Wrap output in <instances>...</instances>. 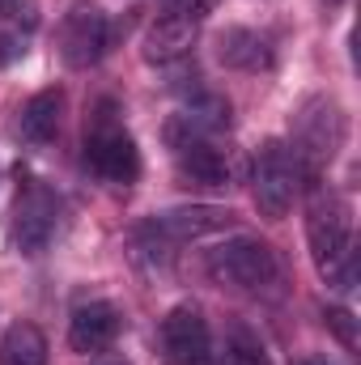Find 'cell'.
<instances>
[{"instance_id":"6da1fadb","label":"cell","mask_w":361,"mask_h":365,"mask_svg":"<svg viewBox=\"0 0 361 365\" xmlns=\"http://www.w3.org/2000/svg\"><path fill=\"white\" fill-rule=\"evenodd\" d=\"M306 238H310V255L315 268L327 284H336L340 293L353 289L357 259H353V221H349V204L323 187L310 182V200H306Z\"/></svg>"},{"instance_id":"7a4b0ae2","label":"cell","mask_w":361,"mask_h":365,"mask_svg":"<svg viewBox=\"0 0 361 365\" xmlns=\"http://www.w3.org/2000/svg\"><path fill=\"white\" fill-rule=\"evenodd\" d=\"M86 166L111 187H132L141 179V153L132 132L119 123L115 102H98L86 119Z\"/></svg>"},{"instance_id":"3957f363","label":"cell","mask_w":361,"mask_h":365,"mask_svg":"<svg viewBox=\"0 0 361 365\" xmlns=\"http://www.w3.org/2000/svg\"><path fill=\"white\" fill-rule=\"evenodd\" d=\"M345 140V119H340V106L332 98H306L302 110L293 115V162H298V175H306V187L319 182V170L336 158Z\"/></svg>"},{"instance_id":"277c9868","label":"cell","mask_w":361,"mask_h":365,"mask_svg":"<svg viewBox=\"0 0 361 365\" xmlns=\"http://www.w3.org/2000/svg\"><path fill=\"white\" fill-rule=\"evenodd\" d=\"M204 268L217 284H230V289H243V293H268L280 280V264H276L272 247L251 238V234H238V238L213 247Z\"/></svg>"},{"instance_id":"5b68a950","label":"cell","mask_w":361,"mask_h":365,"mask_svg":"<svg viewBox=\"0 0 361 365\" xmlns=\"http://www.w3.org/2000/svg\"><path fill=\"white\" fill-rule=\"evenodd\" d=\"M166 145L175 153L179 179L191 187H225L230 182V158L217 149V140L200 128H191L183 115L166 123Z\"/></svg>"},{"instance_id":"8992f818","label":"cell","mask_w":361,"mask_h":365,"mask_svg":"<svg viewBox=\"0 0 361 365\" xmlns=\"http://www.w3.org/2000/svg\"><path fill=\"white\" fill-rule=\"evenodd\" d=\"M302 187V175H298V162L289 153L285 140H264L255 162H251V191H255V208L268 217V221H280L289 208H293V195Z\"/></svg>"},{"instance_id":"52a82bcc","label":"cell","mask_w":361,"mask_h":365,"mask_svg":"<svg viewBox=\"0 0 361 365\" xmlns=\"http://www.w3.org/2000/svg\"><path fill=\"white\" fill-rule=\"evenodd\" d=\"M56 225H60L56 191L39 179H26L17 187V204H13V247L21 255H43L47 242L56 238Z\"/></svg>"},{"instance_id":"ba28073f","label":"cell","mask_w":361,"mask_h":365,"mask_svg":"<svg viewBox=\"0 0 361 365\" xmlns=\"http://www.w3.org/2000/svg\"><path fill=\"white\" fill-rule=\"evenodd\" d=\"M111 47V21L93 0H77L60 21V60L68 68H93Z\"/></svg>"},{"instance_id":"9c48e42d","label":"cell","mask_w":361,"mask_h":365,"mask_svg":"<svg viewBox=\"0 0 361 365\" xmlns=\"http://www.w3.org/2000/svg\"><path fill=\"white\" fill-rule=\"evenodd\" d=\"M158 344H162L166 365H208V357H213V331H208L204 310L191 306V302L175 306L162 319V327H158Z\"/></svg>"},{"instance_id":"30bf717a","label":"cell","mask_w":361,"mask_h":365,"mask_svg":"<svg viewBox=\"0 0 361 365\" xmlns=\"http://www.w3.org/2000/svg\"><path fill=\"white\" fill-rule=\"evenodd\" d=\"M166 247H183V242H195V238H208V234H221L234 225V212L230 208H217V204H187V208H171L153 221H145Z\"/></svg>"},{"instance_id":"8fae6325","label":"cell","mask_w":361,"mask_h":365,"mask_svg":"<svg viewBox=\"0 0 361 365\" xmlns=\"http://www.w3.org/2000/svg\"><path fill=\"white\" fill-rule=\"evenodd\" d=\"M119 327H123L119 310L111 302L93 297V302H81L73 310V319H68V344H73V353H86L90 357V353H102V349L115 344Z\"/></svg>"},{"instance_id":"7c38bea8","label":"cell","mask_w":361,"mask_h":365,"mask_svg":"<svg viewBox=\"0 0 361 365\" xmlns=\"http://www.w3.org/2000/svg\"><path fill=\"white\" fill-rule=\"evenodd\" d=\"M217 60L234 73H268L276 51L260 30H247V26H230L217 34Z\"/></svg>"},{"instance_id":"4fadbf2b","label":"cell","mask_w":361,"mask_h":365,"mask_svg":"<svg viewBox=\"0 0 361 365\" xmlns=\"http://www.w3.org/2000/svg\"><path fill=\"white\" fill-rule=\"evenodd\" d=\"M191 43H195V21H183V17H171V13H166V17H158V21L149 26V34H145V60L158 64V68L179 64V60H187Z\"/></svg>"},{"instance_id":"5bb4252c","label":"cell","mask_w":361,"mask_h":365,"mask_svg":"<svg viewBox=\"0 0 361 365\" xmlns=\"http://www.w3.org/2000/svg\"><path fill=\"white\" fill-rule=\"evenodd\" d=\"M60 119H64V93L60 90H39L26 106H21V136L30 145H51L60 136Z\"/></svg>"},{"instance_id":"9a60e30c","label":"cell","mask_w":361,"mask_h":365,"mask_svg":"<svg viewBox=\"0 0 361 365\" xmlns=\"http://www.w3.org/2000/svg\"><path fill=\"white\" fill-rule=\"evenodd\" d=\"M0 365H47V336L34 323H13L0 336Z\"/></svg>"},{"instance_id":"2e32d148","label":"cell","mask_w":361,"mask_h":365,"mask_svg":"<svg viewBox=\"0 0 361 365\" xmlns=\"http://www.w3.org/2000/svg\"><path fill=\"white\" fill-rule=\"evenodd\" d=\"M217 365H272L268 349L260 340V331H251L247 323H230L225 344L217 353Z\"/></svg>"},{"instance_id":"e0dca14e","label":"cell","mask_w":361,"mask_h":365,"mask_svg":"<svg viewBox=\"0 0 361 365\" xmlns=\"http://www.w3.org/2000/svg\"><path fill=\"white\" fill-rule=\"evenodd\" d=\"M323 323L336 331V340H340L349 353H357V319H353V310H345V306H327V310H323Z\"/></svg>"},{"instance_id":"ac0fdd59","label":"cell","mask_w":361,"mask_h":365,"mask_svg":"<svg viewBox=\"0 0 361 365\" xmlns=\"http://www.w3.org/2000/svg\"><path fill=\"white\" fill-rule=\"evenodd\" d=\"M217 9V0H166V13L183 17V21H204Z\"/></svg>"},{"instance_id":"d6986e66","label":"cell","mask_w":361,"mask_h":365,"mask_svg":"<svg viewBox=\"0 0 361 365\" xmlns=\"http://www.w3.org/2000/svg\"><path fill=\"white\" fill-rule=\"evenodd\" d=\"M34 17V4L30 0H0V17Z\"/></svg>"},{"instance_id":"ffe728a7","label":"cell","mask_w":361,"mask_h":365,"mask_svg":"<svg viewBox=\"0 0 361 365\" xmlns=\"http://www.w3.org/2000/svg\"><path fill=\"white\" fill-rule=\"evenodd\" d=\"M293 365H336V361H327V357H302V361H293Z\"/></svg>"},{"instance_id":"44dd1931","label":"cell","mask_w":361,"mask_h":365,"mask_svg":"<svg viewBox=\"0 0 361 365\" xmlns=\"http://www.w3.org/2000/svg\"><path fill=\"white\" fill-rule=\"evenodd\" d=\"M111 365H128V361H111Z\"/></svg>"}]
</instances>
